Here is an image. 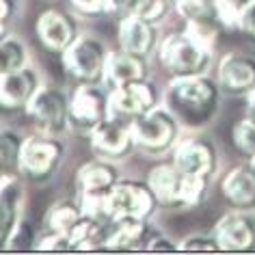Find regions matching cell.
<instances>
[{"instance_id":"obj_1","label":"cell","mask_w":255,"mask_h":255,"mask_svg":"<svg viewBox=\"0 0 255 255\" xmlns=\"http://www.w3.org/2000/svg\"><path fill=\"white\" fill-rule=\"evenodd\" d=\"M221 85L208 74L171 78L164 91V106L186 128H201L214 119L221 106Z\"/></svg>"},{"instance_id":"obj_2","label":"cell","mask_w":255,"mask_h":255,"mask_svg":"<svg viewBox=\"0 0 255 255\" xmlns=\"http://www.w3.org/2000/svg\"><path fill=\"white\" fill-rule=\"evenodd\" d=\"M158 59L171 78L208 74L214 61V48H208L195 39L188 30L171 33L160 41Z\"/></svg>"},{"instance_id":"obj_3","label":"cell","mask_w":255,"mask_h":255,"mask_svg":"<svg viewBox=\"0 0 255 255\" xmlns=\"http://www.w3.org/2000/svg\"><path fill=\"white\" fill-rule=\"evenodd\" d=\"M132 132L136 138V147L149 156H162L175 149L180 143L182 124L164 104H158L154 111L143 115L132 124Z\"/></svg>"},{"instance_id":"obj_4","label":"cell","mask_w":255,"mask_h":255,"mask_svg":"<svg viewBox=\"0 0 255 255\" xmlns=\"http://www.w3.org/2000/svg\"><path fill=\"white\" fill-rule=\"evenodd\" d=\"M111 50L95 37H78L65 52L63 67L78 85H106V69Z\"/></svg>"},{"instance_id":"obj_5","label":"cell","mask_w":255,"mask_h":255,"mask_svg":"<svg viewBox=\"0 0 255 255\" xmlns=\"http://www.w3.org/2000/svg\"><path fill=\"white\" fill-rule=\"evenodd\" d=\"M26 115L37 128V132L50 136H63L72 128V115H69V98L59 87L46 85L35 93L26 108Z\"/></svg>"},{"instance_id":"obj_6","label":"cell","mask_w":255,"mask_h":255,"mask_svg":"<svg viewBox=\"0 0 255 255\" xmlns=\"http://www.w3.org/2000/svg\"><path fill=\"white\" fill-rule=\"evenodd\" d=\"M63 156H65V145L61 136H50L39 132L37 136H28L24 141L20 171L24 177L33 182H46L59 171Z\"/></svg>"},{"instance_id":"obj_7","label":"cell","mask_w":255,"mask_h":255,"mask_svg":"<svg viewBox=\"0 0 255 255\" xmlns=\"http://www.w3.org/2000/svg\"><path fill=\"white\" fill-rule=\"evenodd\" d=\"M160 104V93H158L156 85L149 80L134 82V85H126L111 89V102H108V113L113 119L126 121V124H134L143 115Z\"/></svg>"},{"instance_id":"obj_8","label":"cell","mask_w":255,"mask_h":255,"mask_svg":"<svg viewBox=\"0 0 255 255\" xmlns=\"http://www.w3.org/2000/svg\"><path fill=\"white\" fill-rule=\"evenodd\" d=\"M108 102H111V89L104 85H78L69 98L72 126L89 134L93 128L111 117Z\"/></svg>"},{"instance_id":"obj_9","label":"cell","mask_w":255,"mask_h":255,"mask_svg":"<svg viewBox=\"0 0 255 255\" xmlns=\"http://www.w3.org/2000/svg\"><path fill=\"white\" fill-rule=\"evenodd\" d=\"M173 164L184 175H197L212 180L219 171L221 158L216 145L206 136H188L173 149Z\"/></svg>"},{"instance_id":"obj_10","label":"cell","mask_w":255,"mask_h":255,"mask_svg":"<svg viewBox=\"0 0 255 255\" xmlns=\"http://www.w3.org/2000/svg\"><path fill=\"white\" fill-rule=\"evenodd\" d=\"M89 141H91V147L98 158H104L111 162L126 160L132 151L138 149L132 126L113 117H108L98 128H93L89 132Z\"/></svg>"},{"instance_id":"obj_11","label":"cell","mask_w":255,"mask_h":255,"mask_svg":"<svg viewBox=\"0 0 255 255\" xmlns=\"http://www.w3.org/2000/svg\"><path fill=\"white\" fill-rule=\"evenodd\" d=\"M158 199L147 182L136 180H119V184L111 193V210L113 219L136 216V219H151L158 210Z\"/></svg>"},{"instance_id":"obj_12","label":"cell","mask_w":255,"mask_h":255,"mask_svg":"<svg viewBox=\"0 0 255 255\" xmlns=\"http://www.w3.org/2000/svg\"><path fill=\"white\" fill-rule=\"evenodd\" d=\"M41 85V74L33 65H26L11 74H2V78H0V106H2V111L26 113L30 100L35 98Z\"/></svg>"},{"instance_id":"obj_13","label":"cell","mask_w":255,"mask_h":255,"mask_svg":"<svg viewBox=\"0 0 255 255\" xmlns=\"http://www.w3.org/2000/svg\"><path fill=\"white\" fill-rule=\"evenodd\" d=\"M216 80L223 93L229 95H251L255 91V56L245 52H229L216 67Z\"/></svg>"},{"instance_id":"obj_14","label":"cell","mask_w":255,"mask_h":255,"mask_svg":"<svg viewBox=\"0 0 255 255\" xmlns=\"http://www.w3.org/2000/svg\"><path fill=\"white\" fill-rule=\"evenodd\" d=\"M119 48L149 61L154 54H158V48H160L158 24H151L138 15L119 20Z\"/></svg>"},{"instance_id":"obj_15","label":"cell","mask_w":255,"mask_h":255,"mask_svg":"<svg viewBox=\"0 0 255 255\" xmlns=\"http://www.w3.org/2000/svg\"><path fill=\"white\" fill-rule=\"evenodd\" d=\"M214 236L221 249L227 253L255 251V221L240 210H234L223 216L214 227Z\"/></svg>"},{"instance_id":"obj_16","label":"cell","mask_w":255,"mask_h":255,"mask_svg":"<svg viewBox=\"0 0 255 255\" xmlns=\"http://www.w3.org/2000/svg\"><path fill=\"white\" fill-rule=\"evenodd\" d=\"M37 37L46 50L63 54L78 39L80 33L72 15L59 9H46L37 20Z\"/></svg>"},{"instance_id":"obj_17","label":"cell","mask_w":255,"mask_h":255,"mask_svg":"<svg viewBox=\"0 0 255 255\" xmlns=\"http://www.w3.org/2000/svg\"><path fill=\"white\" fill-rule=\"evenodd\" d=\"M221 195L232 210L251 212L255 210V171L251 164H238L229 169L221 182Z\"/></svg>"},{"instance_id":"obj_18","label":"cell","mask_w":255,"mask_h":255,"mask_svg":"<svg viewBox=\"0 0 255 255\" xmlns=\"http://www.w3.org/2000/svg\"><path fill=\"white\" fill-rule=\"evenodd\" d=\"M24 210V186L20 175H0V232L2 245L20 227Z\"/></svg>"},{"instance_id":"obj_19","label":"cell","mask_w":255,"mask_h":255,"mask_svg":"<svg viewBox=\"0 0 255 255\" xmlns=\"http://www.w3.org/2000/svg\"><path fill=\"white\" fill-rule=\"evenodd\" d=\"M119 171L111 160L98 158V160H89L78 169L76 173V188L80 197L91 195H108L119 184Z\"/></svg>"},{"instance_id":"obj_20","label":"cell","mask_w":255,"mask_h":255,"mask_svg":"<svg viewBox=\"0 0 255 255\" xmlns=\"http://www.w3.org/2000/svg\"><path fill=\"white\" fill-rule=\"evenodd\" d=\"M151 69L149 61L134 56L126 50H111V59H108L106 69V87L117 89L126 85H134V82L149 80Z\"/></svg>"},{"instance_id":"obj_21","label":"cell","mask_w":255,"mask_h":255,"mask_svg":"<svg viewBox=\"0 0 255 255\" xmlns=\"http://www.w3.org/2000/svg\"><path fill=\"white\" fill-rule=\"evenodd\" d=\"M151 238V227L147 219L124 216L111 225L108 232V251H145Z\"/></svg>"},{"instance_id":"obj_22","label":"cell","mask_w":255,"mask_h":255,"mask_svg":"<svg viewBox=\"0 0 255 255\" xmlns=\"http://www.w3.org/2000/svg\"><path fill=\"white\" fill-rule=\"evenodd\" d=\"M147 184L154 190L156 199L164 208H182V186H184V173L173 164H158L149 171Z\"/></svg>"},{"instance_id":"obj_23","label":"cell","mask_w":255,"mask_h":255,"mask_svg":"<svg viewBox=\"0 0 255 255\" xmlns=\"http://www.w3.org/2000/svg\"><path fill=\"white\" fill-rule=\"evenodd\" d=\"M111 225L85 214V219L78 223V227L69 236L74 242V251H108L106 247H108Z\"/></svg>"},{"instance_id":"obj_24","label":"cell","mask_w":255,"mask_h":255,"mask_svg":"<svg viewBox=\"0 0 255 255\" xmlns=\"http://www.w3.org/2000/svg\"><path fill=\"white\" fill-rule=\"evenodd\" d=\"M85 219V210H82V203L72 201V199H61L56 201L54 206L48 208L46 212V229L48 232H59V234H67L72 236V232L78 227V223Z\"/></svg>"},{"instance_id":"obj_25","label":"cell","mask_w":255,"mask_h":255,"mask_svg":"<svg viewBox=\"0 0 255 255\" xmlns=\"http://www.w3.org/2000/svg\"><path fill=\"white\" fill-rule=\"evenodd\" d=\"M24 138L20 132L4 128L2 136H0V175H22L20 162H22V149Z\"/></svg>"},{"instance_id":"obj_26","label":"cell","mask_w":255,"mask_h":255,"mask_svg":"<svg viewBox=\"0 0 255 255\" xmlns=\"http://www.w3.org/2000/svg\"><path fill=\"white\" fill-rule=\"evenodd\" d=\"M26 65H30L26 43L15 35H2L0 39V76L17 72Z\"/></svg>"},{"instance_id":"obj_27","label":"cell","mask_w":255,"mask_h":255,"mask_svg":"<svg viewBox=\"0 0 255 255\" xmlns=\"http://www.w3.org/2000/svg\"><path fill=\"white\" fill-rule=\"evenodd\" d=\"M175 11H177V15H182L184 22H195V20H221V22H225L219 0H177Z\"/></svg>"},{"instance_id":"obj_28","label":"cell","mask_w":255,"mask_h":255,"mask_svg":"<svg viewBox=\"0 0 255 255\" xmlns=\"http://www.w3.org/2000/svg\"><path fill=\"white\" fill-rule=\"evenodd\" d=\"M171 9H175L173 0H141L134 15L143 17V20H147L151 24H160L171 13Z\"/></svg>"},{"instance_id":"obj_29","label":"cell","mask_w":255,"mask_h":255,"mask_svg":"<svg viewBox=\"0 0 255 255\" xmlns=\"http://www.w3.org/2000/svg\"><path fill=\"white\" fill-rule=\"evenodd\" d=\"M232 136H234V145L238 147V151H242L247 158L255 156V126L247 117L234 126Z\"/></svg>"},{"instance_id":"obj_30","label":"cell","mask_w":255,"mask_h":255,"mask_svg":"<svg viewBox=\"0 0 255 255\" xmlns=\"http://www.w3.org/2000/svg\"><path fill=\"white\" fill-rule=\"evenodd\" d=\"M180 251H188V253H221L223 249L219 245L214 234H193L186 236L180 242Z\"/></svg>"},{"instance_id":"obj_31","label":"cell","mask_w":255,"mask_h":255,"mask_svg":"<svg viewBox=\"0 0 255 255\" xmlns=\"http://www.w3.org/2000/svg\"><path fill=\"white\" fill-rule=\"evenodd\" d=\"M37 240L35 238V232L30 229L28 221H22L20 227L11 234V238L2 245V251H24V249H35L37 247Z\"/></svg>"},{"instance_id":"obj_32","label":"cell","mask_w":255,"mask_h":255,"mask_svg":"<svg viewBox=\"0 0 255 255\" xmlns=\"http://www.w3.org/2000/svg\"><path fill=\"white\" fill-rule=\"evenodd\" d=\"M35 251H74V242L67 234H59V232H48L46 236H41L37 240Z\"/></svg>"},{"instance_id":"obj_33","label":"cell","mask_w":255,"mask_h":255,"mask_svg":"<svg viewBox=\"0 0 255 255\" xmlns=\"http://www.w3.org/2000/svg\"><path fill=\"white\" fill-rule=\"evenodd\" d=\"M219 2H221L223 17H225L227 28H236V22H238L240 13L253 2V0H219Z\"/></svg>"},{"instance_id":"obj_34","label":"cell","mask_w":255,"mask_h":255,"mask_svg":"<svg viewBox=\"0 0 255 255\" xmlns=\"http://www.w3.org/2000/svg\"><path fill=\"white\" fill-rule=\"evenodd\" d=\"M141 0H106V15H113L117 20L130 17L136 13Z\"/></svg>"},{"instance_id":"obj_35","label":"cell","mask_w":255,"mask_h":255,"mask_svg":"<svg viewBox=\"0 0 255 255\" xmlns=\"http://www.w3.org/2000/svg\"><path fill=\"white\" fill-rule=\"evenodd\" d=\"M69 4L85 17H98L106 13V0H69Z\"/></svg>"},{"instance_id":"obj_36","label":"cell","mask_w":255,"mask_h":255,"mask_svg":"<svg viewBox=\"0 0 255 255\" xmlns=\"http://www.w3.org/2000/svg\"><path fill=\"white\" fill-rule=\"evenodd\" d=\"M236 30L245 35L247 39L255 41V0L240 13L238 22H236Z\"/></svg>"},{"instance_id":"obj_37","label":"cell","mask_w":255,"mask_h":255,"mask_svg":"<svg viewBox=\"0 0 255 255\" xmlns=\"http://www.w3.org/2000/svg\"><path fill=\"white\" fill-rule=\"evenodd\" d=\"M145 251H154V253H171V251H180V245L173 242L169 236L162 234H151V238L145 245Z\"/></svg>"},{"instance_id":"obj_38","label":"cell","mask_w":255,"mask_h":255,"mask_svg":"<svg viewBox=\"0 0 255 255\" xmlns=\"http://www.w3.org/2000/svg\"><path fill=\"white\" fill-rule=\"evenodd\" d=\"M17 11H20V0H0V22H2V30H4V33H7L9 20L17 17Z\"/></svg>"},{"instance_id":"obj_39","label":"cell","mask_w":255,"mask_h":255,"mask_svg":"<svg viewBox=\"0 0 255 255\" xmlns=\"http://www.w3.org/2000/svg\"><path fill=\"white\" fill-rule=\"evenodd\" d=\"M245 117L255 126V91L251 95H247V113H245Z\"/></svg>"},{"instance_id":"obj_40","label":"cell","mask_w":255,"mask_h":255,"mask_svg":"<svg viewBox=\"0 0 255 255\" xmlns=\"http://www.w3.org/2000/svg\"><path fill=\"white\" fill-rule=\"evenodd\" d=\"M249 164H251V169L255 171V156H253V158H249Z\"/></svg>"},{"instance_id":"obj_41","label":"cell","mask_w":255,"mask_h":255,"mask_svg":"<svg viewBox=\"0 0 255 255\" xmlns=\"http://www.w3.org/2000/svg\"><path fill=\"white\" fill-rule=\"evenodd\" d=\"M173 2H177V0H173Z\"/></svg>"}]
</instances>
